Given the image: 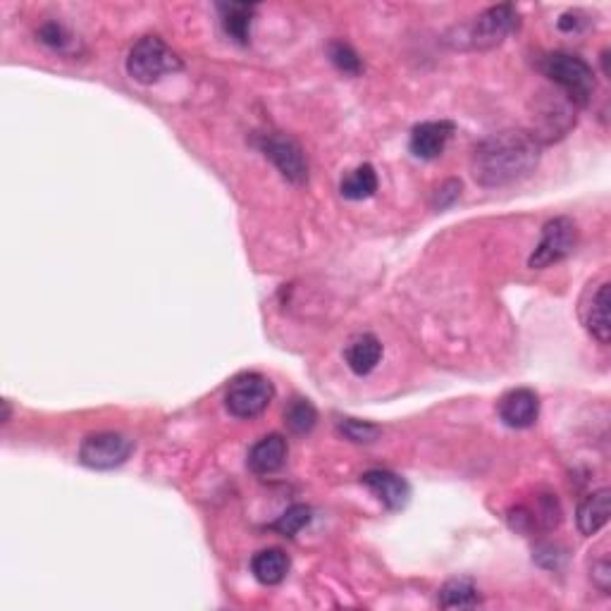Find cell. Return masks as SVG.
<instances>
[{"label": "cell", "mask_w": 611, "mask_h": 611, "mask_svg": "<svg viewBox=\"0 0 611 611\" xmlns=\"http://www.w3.org/2000/svg\"><path fill=\"white\" fill-rule=\"evenodd\" d=\"M134 442L120 432H96L79 447V464L94 471H113L132 456Z\"/></svg>", "instance_id": "obj_7"}, {"label": "cell", "mask_w": 611, "mask_h": 611, "mask_svg": "<svg viewBox=\"0 0 611 611\" xmlns=\"http://www.w3.org/2000/svg\"><path fill=\"white\" fill-rule=\"evenodd\" d=\"M258 148L287 182L304 184L308 180V158L299 141L287 137V134H261Z\"/></svg>", "instance_id": "obj_9"}, {"label": "cell", "mask_w": 611, "mask_h": 611, "mask_svg": "<svg viewBox=\"0 0 611 611\" xmlns=\"http://www.w3.org/2000/svg\"><path fill=\"white\" fill-rule=\"evenodd\" d=\"M287 454V440L275 432V435H265L263 440L253 444L249 449V456H246V464H249V468L256 475H270L285 466Z\"/></svg>", "instance_id": "obj_14"}, {"label": "cell", "mask_w": 611, "mask_h": 611, "mask_svg": "<svg viewBox=\"0 0 611 611\" xmlns=\"http://www.w3.org/2000/svg\"><path fill=\"white\" fill-rule=\"evenodd\" d=\"M382 359V342L375 335L354 337L344 349V361L356 375H368Z\"/></svg>", "instance_id": "obj_16"}, {"label": "cell", "mask_w": 611, "mask_h": 611, "mask_svg": "<svg viewBox=\"0 0 611 611\" xmlns=\"http://www.w3.org/2000/svg\"><path fill=\"white\" fill-rule=\"evenodd\" d=\"M542 146L521 129H506L492 134L475 146L471 172L483 187H506L526 180L540 163Z\"/></svg>", "instance_id": "obj_1"}, {"label": "cell", "mask_w": 611, "mask_h": 611, "mask_svg": "<svg viewBox=\"0 0 611 611\" xmlns=\"http://www.w3.org/2000/svg\"><path fill=\"white\" fill-rule=\"evenodd\" d=\"M39 39L41 43H46L48 48H53V51L65 53L67 48H70L72 36L60 22H46L39 27Z\"/></svg>", "instance_id": "obj_25"}, {"label": "cell", "mask_w": 611, "mask_h": 611, "mask_svg": "<svg viewBox=\"0 0 611 611\" xmlns=\"http://www.w3.org/2000/svg\"><path fill=\"white\" fill-rule=\"evenodd\" d=\"M588 24V20H583V15H580L578 10H571V12H564V15L559 17L557 27L561 29V32L566 34H573V32H580V29Z\"/></svg>", "instance_id": "obj_27"}, {"label": "cell", "mask_w": 611, "mask_h": 611, "mask_svg": "<svg viewBox=\"0 0 611 611\" xmlns=\"http://www.w3.org/2000/svg\"><path fill=\"white\" fill-rule=\"evenodd\" d=\"M361 483L380 499L390 511H401L411 499V487L404 478L390 471H368L361 475Z\"/></svg>", "instance_id": "obj_13"}, {"label": "cell", "mask_w": 611, "mask_h": 611, "mask_svg": "<svg viewBox=\"0 0 611 611\" xmlns=\"http://www.w3.org/2000/svg\"><path fill=\"white\" fill-rule=\"evenodd\" d=\"M251 571L258 583L263 585H280L289 573V557L282 549H261L251 559Z\"/></svg>", "instance_id": "obj_17"}, {"label": "cell", "mask_w": 611, "mask_h": 611, "mask_svg": "<svg viewBox=\"0 0 611 611\" xmlns=\"http://www.w3.org/2000/svg\"><path fill=\"white\" fill-rule=\"evenodd\" d=\"M456 125L449 120H432V122H421L411 129L409 148L416 158L421 160H435L440 158L447 148L449 139L454 137Z\"/></svg>", "instance_id": "obj_10"}, {"label": "cell", "mask_w": 611, "mask_h": 611, "mask_svg": "<svg viewBox=\"0 0 611 611\" xmlns=\"http://www.w3.org/2000/svg\"><path fill=\"white\" fill-rule=\"evenodd\" d=\"M609 504H611V492L607 487H602V490L592 492L590 497H585L583 502L578 506V530L583 535H597L600 530L609 523Z\"/></svg>", "instance_id": "obj_15"}, {"label": "cell", "mask_w": 611, "mask_h": 611, "mask_svg": "<svg viewBox=\"0 0 611 611\" xmlns=\"http://www.w3.org/2000/svg\"><path fill=\"white\" fill-rule=\"evenodd\" d=\"M308 523H311V509L304 504H294L289 506L285 514L277 518L273 526H270V530L285 535V538H294V535L301 533Z\"/></svg>", "instance_id": "obj_22"}, {"label": "cell", "mask_w": 611, "mask_h": 611, "mask_svg": "<svg viewBox=\"0 0 611 611\" xmlns=\"http://www.w3.org/2000/svg\"><path fill=\"white\" fill-rule=\"evenodd\" d=\"M540 72L564 94L576 108H585L592 101L597 82L592 67L580 55L554 51L540 60Z\"/></svg>", "instance_id": "obj_2"}, {"label": "cell", "mask_w": 611, "mask_h": 611, "mask_svg": "<svg viewBox=\"0 0 611 611\" xmlns=\"http://www.w3.org/2000/svg\"><path fill=\"white\" fill-rule=\"evenodd\" d=\"M592 580H595V585L602 592H609V588H611V566H609L607 559H602L600 564L592 569Z\"/></svg>", "instance_id": "obj_28"}, {"label": "cell", "mask_w": 611, "mask_h": 611, "mask_svg": "<svg viewBox=\"0 0 611 611\" xmlns=\"http://www.w3.org/2000/svg\"><path fill=\"white\" fill-rule=\"evenodd\" d=\"M177 70H182V60L160 36H144L127 55L129 77L139 84H156Z\"/></svg>", "instance_id": "obj_3"}, {"label": "cell", "mask_w": 611, "mask_h": 611, "mask_svg": "<svg viewBox=\"0 0 611 611\" xmlns=\"http://www.w3.org/2000/svg\"><path fill=\"white\" fill-rule=\"evenodd\" d=\"M545 101H540V108H535L533 115V137L538 144H549V141L564 137L569 129L576 125V106L561 91H549Z\"/></svg>", "instance_id": "obj_8"}, {"label": "cell", "mask_w": 611, "mask_h": 611, "mask_svg": "<svg viewBox=\"0 0 611 611\" xmlns=\"http://www.w3.org/2000/svg\"><path fill=\"white\" fill-rule=\"evenodd\" d=\"M580 318H583L585 330H588L602 347H607L611 339L609 282H602V285L590 289L588 296H585L583 306H580Z\"/></svg>", "instance_id": "obj_12"}, {"label": "cell", "mask_w": 611, "mask_h": 611, "mask_svg": "<svg viewBox=\"0 0 611 611\" xmlns=\"http://www.w3.org/2000/svg\"><path fill=\"white\" fill-rule=\"evenodd\" d=\"M483 602L471 580H449L440 590V607L444 609H473Z\"/></svg>", "instance_id": "obj_20"}, {"label": "cell", "mask_w": 611, "mask_h": 611, "mask_svg": "<svg viewBox=\"0 0 611 611\" xmlns=\"http://www.w3.org/2000/svg\"><path fill=\"white\" fill-rule=\"evenodd\" d=\"M337 425H339V432H342V435L347 437V440L359 442V444L375 442V440H378V435H380L378 425L356 421V418H342V421H339Z\"/></svg>", "instance_id": "obj_24"}, {"label": "cell", "mask_w": 611, "mask_h": 611, "mask_svg": "<svg viewBox=\"0 0 611 611\" xmlns=\"http://www.w3.org/2000/svg\"><path fill=\"white\" fill-rule=\"evenodd\" d=\"M461 196V182L459 180H449L444 182L440 189H437L435 194V206L437 208H447L452 206V203Z\"/></svg>", "instance_id": "obj_26"}, {"label": "cell", "mask_w": 611, "mask_h": 611, "mask_svg": "<svg viewBox=\"0 0 611 611\" xmlns=\"http://www.w3.org/2000/svg\"><path fill=\"white\" fill-rule=\"evenodd\" d=\"M275 397V387L261 373H244L234 378L227 387L225 406L234 418H256L268 409Z\"/></svg>", "instance_id": "obj_5"}, {"label": "cell", "mask_w": 611, "mask_h": 611, "mask_svg": "<svg viewBox=\"0 0 611 611\" xmlns=\"http://www.w3.org/2000/svg\"><path fill=\"white\" fill-rule=\"evenodd\" d=\"M285 423L294 435H306V432H311L318 423L316 406H313L308 399L294 397L285 409Z\"/></svg>", "instance_id": "obj_21"}, {"label": "cell", "mask_w": 611, "mask_h": 611, "mask_svg": "<svg viewBox=\"0 0 611 611\" xmlns=\"http://www.w3.org/2000/svg\"><path fill=\"white\" fill-rule=\"evenodd\" d=\"M516 27L518 10L514 5L504 3L480 12L466 29H461V39H464L466 48H473V51H490V48L504 43L506 36L514 34Z\"/></svg>", "instance_id": "obj_4"}, {"label": "cell", "mask_w": 611, "mask_h": 611, "mask_svg": "<svg viewBox=\"0 0 611 611\" xmlns=\"http://www.w3.org/2000/svg\"><path fill=\"white\" fill-rule=\"evenodd\" d=\"M327 55H330L332 65H335L339 72H344V74H361L363 72V63H361L359 53H356L354 48L349 46V43L332 41L330 46H327Z\"/></svg>", "instance_id": "obj_23"}, {"label": "cell", "mask_w": 611, "mask_h": 611, "mask_svg": "<svg viewBox=\"0 0 611 611\" xmlns=\"http://www.w3.org/2000/svg\"><path fill=\"white\" fill-rule=\"evenodd\" d=\"M339 191H342L344 199L349 201H363L370 199V196L378 191V172H375L373 165H359L351 172L344 175L342 184H339Z\"/></svg>", "instance_id": "obj_19"}, {"label": "cell", "mask_w": 611, "mask_h": 611, "mask_svg": "<svg viewBox=\"0 0 611 611\" xmlns=\"http://www.w3.org/2000/svg\"><path fill=\"white\" fill-rule=\"evenodd\" d=\"M578 246V227L571 218H554L542 227L540 244L535 246L528 265L533 270H545L549 265L569 258Z\"/></svg>", "instance_id": "obj_6"}, {"label": "cell", "mask_w": 611, "mask_h": 611, "mask_svg": "<svg viewBox=\"0 0 611 611\" xmlns=\"http://www.w3.org/2000/svg\"><path fill=\"white\" fill-rule=\"evenodd\" d=\"M218 10H220V22H222V29H225V34L237 43H249L256 8L249 3H225V5H218Z\"/></svg>", "instance_id": "obj_18"}, {"label": "cell", "mask_w": 611, "mask_h": 611, "mask_svg": "<svg viewBox=\"0 0 611 611\" xmlns=\"http://www.w3.org/2000/svg\"><path fill=\"white\" fill-rule=\"evenodd\" d=\"M499 418H502V423L506 428H514V430H526L530 425H535L540 416V399L538 394L533 390H526V387H521V390H511L506 392L502 399H499Z\"/></svg>", "instance_id": "obj_11"}]
</instances>
